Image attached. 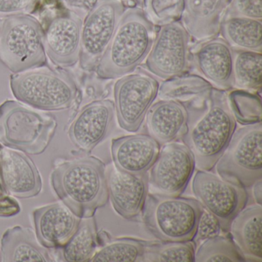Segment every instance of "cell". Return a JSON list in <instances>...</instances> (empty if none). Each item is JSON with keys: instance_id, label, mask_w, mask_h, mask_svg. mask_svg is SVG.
I'll list each match as a JSON object with an SVG mask.
<instances>
[{"instance_id": "83f0119b", "label": "cell", "mask_w": 262, "mask_h": 262, "mask_svg": "<svg viewBox=\"0 0 262 262\" xmlns=\"http://www.w3.org/2000/svg\"><path fill=\"white\" fill-rule=\"evenodd\" d=\"M96 219L93 217L81 219L76 232L62 248L66 261H90L99 248Z\"/></svg>"}, {"instance_id": "1f68e13d", "label": "cell", "mask_w": 262, "mask_h": 262, "mask_svg": "<svg viewBox=\"0 0 262 262\" xmlns=\"http://www.w3.org/2000/svg\"><path fill=\"white\" fill-rule=\"evenodd\" d=\"M227 99L236 122L242 125L261 122L260 94L236 90L227 94Z\"/></svg>"}, {"instance_id": "7a4b0ae2", "label": "cell", "mask_w": 262, "mask_h": 262, "mask_svg": "<svg viewBox=\"0 0 262 262\" xmlns=\"http://www.w3.org/2000/svg\"><path fill=\"white\" fill-rule=\"evenodd\" d=\"M50 181L61 202L81 219L93 217L108 202L106 166L95 156L62 161Z\"/></svg>"}, {"instance_id": "4fadbf2b", "label": "cell", "mask_w": 262, "mask_h": 262, "mask_svg": "<svg viewBox=\"0 0 262 262\" xmlns=\"http://www.w3.org/2000/svg\"><path fill=\"white\" fill-rule=\"evenodd\" d=\"M196 168L191 150L184 143L169 142L161 147L149 170L148 181L159 193L179 196L183 194Z\"/></svg>"}, {"instance_id": "2e32d148", "label": "cell", "mask_w": 262, "mask_h": 262, "mask_svg": "<svg viewBox=\"0 0 262 262\" xmlns=\"http://www.w3.org/2000/svg\"><path fill=\"white\" fill-rule=\"evenodd\" d=\"M83 19L75 13L57 16L44 33L46 54L54 65L62 68L79 62Z\"/></svg>"}, {"instance_id": "5b68a950", "label": "cell", "mask_w": 262, "mask_h": 262, "mask_svg": "<svg viewBox=\"0 0 262 262\" xmlns=\"http://www.w3.org/2000/svg\"><path fill=\"white\" fill-rule=\"evenodd\" d=\"M10 89L19 102L40 111L67 110L79 94L70 73L44 67L12 75Z\"/></svg>"}, {"instance_id": "8992f818", "label": "cell", "mask_w": 262, "mask_h": 262, "mask_svg": "<svg viewBox=\"0 0 262 262\" xmlns=\"http://www.w3.org/2000/svg\"><path fill=\"white\" fill-rule=\"evenodd\" d=\"M202 211L196 199L159 192L148 194L142 214L147 229L161 242H187L194 238Z\"/></svg>"}, {"instance_id": "ac0fdd59", "label": "cell", "mask_w": 262, "mask_h": 262, "mask_svg": "<svg viewBox=\"0 0 262 262\" xmlns=\"http://www.w3.org/2000/svg\"><path fill=\"white\" fill-rule=\"evenodd\" d=\"M106 177L108 199L116 213L126 220L139 217L148 194V172L133 174L110 167Z\"/></svg>"}, {"instance_id": "8fae6325", "label": "cell", "mask_w": 262, "mask_h": 262, "mask_svg": "<svg viewBox=\"0 0 262 262\" xmlns=\"http://www.w3.org/2000/svg\"><path fill=\"white\" fill-rule=\"evenodd\" d=\"M125 8L121 0H98L82 23L79 63L96 70L116 33Z\"/></svg>"}, {"instance_id": "52a82bcc", "label": "cell", "mask_w": 262, "mask_h": 262, "mask_svg": "<svg viewBox=\"0 0 262 262\" xmlns=\"http://www.w3.org/2000/svg\"><path fill=\"white\" fill-rule=\"evenodd\" d=\"M44 31L29 14L6 18L0 25V62L10 71L22 73L47 63Z\"/></svg>"}, {"instance_id": "44dd1931", "label": "cell", "mask_w": 262, "mask_h": 262, "mask_svg": "<svg viewBox=\"0 0 262 262\" xmlns=\"http://www.w3.org/2000/svg\"><path fill=\"white\" fill-rule=\"evenodd\" d=\"M145 120L148 135L162 146L182 140L188 129V110L182 102L161 99L150 107Z\"/></svg>"}, {"instance_id": "484cf974", "label": "cell", "mask_w": 262, "mask_h": 262, "mask_svg": "<svg viewBox=\"0 0 262 262\" xmlns=\"http://www.w3.org/2000/svg\"><path fill=\"white\" fill-rule=\"evenodd\" d=\"M214 87L202 76L185 74L165 79L159 85L158 96L161 99L187 104L207 97Z\"/></svg>"}, {"instance_id": "e575fe53", "label": "cell", "mask_w": 262, "mask_h": 262, "mask_svg": "<svg viewBox=\"0 0 262 262\" xmlns=\"http://www.w3.org/2000/svg\"><path fill=\"white\" fill-rule=\"evenodd\" d=\"M221 225L217 219L214 215L202 208V213L198 222L193 242L196 246L204 241L220 234Z\"/></svg>"}, {"instance_id": "4316f807", "label": "cell", "mask_w": 262, "mask_h": 262, "mask_svg": "<svg viewBox=\"0 0 262 262\" xmlns=\"http://www.w3.org/2000/svg\"><path fill=\"white\" fill-rule=\"evenodd\" d=\"M233 88L260 94L262 82L261 53L234 50Z\"/></svg>"}, {"instance_id": "7c38bea8", "label": "cell", "mask_w": 262, "mask_h": 262, "mask_svg": "<svg viewBox=\"0 0 262 262\" xmlns=\"http://www.w3.org/2000/svg\"><path fill=\"white\" fill-rule=\"evenodd\" d=\"M190 39L181 21L159 27L146 58L150 73L164 80L188 73L191 64Z\"/></svg>"}, {"instance_id": "3957f363", "label": "cell", "mask_w": 262, "mask_h": 262, "mask_svg": "<svg viewBox=\"0 0 262 262\" xmlns=\"http://www.w3.org/2000/svg\"><path fill=\"white\" fill-rule=\"evenodd\" d=\"M156 27L142 9L125 10L111 42L96 68L98 77L115 79L133 73L146 59L156 38Z\"/></svg>"}, {"instance_id": "277c9868", "label": "cell", "mask_w": 262, "mask_h": 262, "mask_svg": "<svg viewBox=\"0 0 262 262\" xmlns=\"http://www.w3.org/2000/svg\"><path fill=\"white\" fill-rule=\"evenodd\" d=\"M56 128L54 116L19 101L7 100L0 106V144L7 148L32 156L42 154Z\"/></svg>"}, {"instance_id": "ba28073f", "label": "cell", "mask_w": 262, "mask_h": 262, "mask_svg": "<svg viewBox=\"0 0 262 262\" xmlns=\"http://www.w3.org/2000/svg\"><path fill=\"white\" fill-rule=\"evenodd\" d=\"M215 166L220 177L245 188L261 179V122L235 130Z\"/></svg>"}, {"instance_id": "d6a6232c", "label": "cell", "mask_w": 262, "mask_h": 262, "mask_svg": "<svg viewBox=\"0 0 262 262\" xmlns=\"http://www.w3.org/2000/svg\"><path fill=\"white\" fill-rule=\"evenodd\" d=\"M142 11L155 27H162L181 21L184 0H143Z\"/></svg>"}, {"instance_id": "7402d4cb", "label": "cell", "mask_w": 262, "mask_h": 262, "mask_svg": "<svg viewBox=\"0 0 262 262\" xmlns=\"http://www.w3.org/2000/svg\"><path fill=\"white\" fill-rule=\"evenodd\" d=\"M229 2L230 0H184L181 22L191 38L198 42L216 37Z\"/></svg>"}, {"instance_id": "74e56055", "label": "cell", "mask_w": 262, "mask_h": 262, "mask_svg": "<svg viewBox=\"0 0 262 262\" xmlns=\"http://www.w3.org/2000/svg\"><path fill=\"white\" fill-rule=\"evenodd\" d=\"M0 25H1V19H0Z\"/></svg>"}, {"instance_id": "6da1fadb", "label": "cell", "mask_w": 262, "mask_h": 262, "mask_svg": "<svg viewBox=\"0 0 262 262\" xmlns=\"http://www.w3.org/2000/svg\"><path fill=\"white\" fill-rule=\"evenodd\" d=\"M184 105L188 110V129L181 141L192 152L196 168L211 171L236 130L226 93L213 88L207 97Z\"/></svg>"}, {"instance_id": "5bb4252c", "label": "cell", "mask_w": 262, "mask_h": 262, "mask_svg": "<svg viewBox=\"0 0 262 262\" xmlns=\"http://www.w3.org/2000/svg\"><path fill=\"white\" fill-rule=\"evenodd\" d=\"M115 117L113 101H93L85 105L75 116L69 128V138L78 149L90 153L113 132Z\"/></svg>"}, {"instance_id": "ffe728a7", "label": "cell", "mask_w": 262, "mask_h": 262, "mask_svg": "<svg viewBox=\"0 0 262 262\" xmlns=\"http://www.w3.org/2000/svg\"><path fill=\"white\" fill-rule=\"evenodd\" d=\"M160 149V144L147 134L129 135L112 141L111 154L115 168L129 174L148 172Z\"/></svg>"}, {"instance_id": "836d02e7", "label": "cell", "mask_w": 262, "mask_h": 262, "mask_svg": "<svg viewBox=\"0 0 262 262\" xmlns=\"http://www.w3.org/2000/svg\"><path fill=\"white\" fill-rule=\"evenodd\" d=\"M244 17L262 19L261 0H230L224 19Z\"/></svg>"}, {"instance_id": "8d00e7d4", "label": "cell", "mask_w": 262, "mask_h": 262, "mask_svg": "<svg viewBox=\"0 0 262 262\" xmlns=\"http://www.w3.org/2000/svg\"><path fill=\"white\" fill-rule=\"evenodd\" d=\"M261 179H259L257 182H254L253 187V196H254L255 203L261 205L262 199V187Z\"/></svg>"}, {"instance_id": "603a6c76", "label": "cell", "mask_w": 262, "mask_h": 262, "mask_svg": "<svg viewBox=\"0 0 262 262\" xmlns=\"http://www.w3.org/2000/svg\"><path fill=\"white\" fill-rule=\"evenodd\" d=\"M262 207L245 206L231 222V237L246 261H262Z\"/></svg>"}, {"instance_id": "d4e9b609", "label": "cell", "mask_w": 262, "mask_h": 262, "mask_svg": "<svg viewBox=\"0 0 262 262\" xmlns=\"http://www.w3.org/2000/svg\"><path fill=\"white\" fill-rule=\"evenodd\" d=\"M219 33L234 50L261 53V20L244 17L226 18L222 20Z\"/></svg>"}, {"instance_id": "4dcf8cb0", "label": "cell", "mask_w": 262, "mask_h": 262, "mask_svg": "<svg viewBox=\"0 0 262 262\" xmlns=\"http://www.w3.org/2000/svg\"><path fill=\"white\" fill-rule=\"evenodd\" d=\"M196 262L245 261L235 244L228 235L214 236L204 241L196 248Z\"/></svg>"}, {"instance_id": "cb8c5ba5", "label": "cell", "mask_w": 262, "mask_h": 262, "mask_svg": "<svg viewBox=\"0 0 262 262\" xmlns=\"http://www.w3.org/2000/svg\"><path fill=\"white\" fill-rule=\"evenodd\" d=\"M3 262H50L54 259L30 228L16 225L8 228L0 241Z\"/></svg>"}, {"instance_id": "9c48e42d", "label": "cell", "mask_w": 262, "mask_h": 262, "mask_svg": "<svg viewBox=\"0 0 262 262\" xmlns=\"http://www.w3.org/2000/svg\"><path fill=\"white\" fill-rule=\"evenodd\" d=\"M159 88L157 79L142 70L119 78L114 85L113 102L121 128L128 133L140 129Z\"/></svg>"}, {"instance_id": "30bf717a", "label": "cell", "mask_w": 262, "mask_h": 262, "mask_svg": "<svg viewBox=\"0 0 262 262\" xmlns=\"http://www.w3.org/2000/svg\"><path fill=\"white\" fill-rule=\"evenodd\" d=\"M193 193L202 208L219 221L221 229L228 234L231 222L246 206V189L210 171L198 169L191 184Z\"/></svg>"}, {"instance_id": "9a60e30c", "label": "cell", "mask_w": 262, "mask_h": 262, "mask_svg": "<svg viewBox=\"0 0 262 262\" xmlns=\"http://www.w3.org/2000/svg\"><path fill=\"white\" fill-rule=\"evenodd\" d=\"M0 186L10 197L31 199L42 191V177L27 155L0 147Z\"/></svg>"}, {"instance_id": "f546056e", "label": "cell", "mask_w": 262, "mask_h": 262, "mask_svg": "<svg viewBox=\"0 0 262 262\" xmlns=\"http://www.w3.org/2000/svg\"><path fill=\"white\" fill-rule=\"evenodd\" d=\"M195 244L187 242H148L144 252L146 262H194Z\"/></svg>"}, {"instance_id": "d590c367", "label": "cell", "mask_w": 262, "mask_h": 262, "mask_svg": "<svg viewBox=\"0 0 262 262\" xmlns=\"http://www.w3.org/2000/svg\"><path fill=\"white\" fill-rule=\"evenodd\" d=\"M36 0H0V19L29 14L33 11Z\"/></svg>"}, {"instance_id": "e0dca14e", "label": "cell", "mask_w": 262, "mask_h": 262, "mask_svg": "<svg viewBox=\"0 0 262 262\" xmlns=\"http://www.w3.org/2000/svg\"><path fill=\"white\" fill-rule=\"evenodd\" d=\"M234 51L221 37L199 42L191 54V64L204 79L217 90L233 88Z\"/></svg>"}, {"instance_id": "f1b7e54d", "label": "cell", "mask_w": 262, "mask_h": 262, "mask_svg": "<svg viewBox=\"0 0 262 262\" xmlns=\"http://www.w3.org/2000/svg\"><path fill=\"white\" fill-rule=\"evenodd\" d=\"M148 241L133 237L112 239L99 247L91 262H139L143 260Z\"/></svg>"}, {"instance_id": "d6986e66", "label": "cell", "mask_w": 262, "mask_h": 262, "mask_svg": "<svg viewBox=\"0 0 262 262\" xmlns=\"http://www.w3.org/2000/svg\"><path fill=\"white\" fill-rule=\"evenodd\" d=\"M35 233L47 248H62L71 238L81 222L62 202L36 208L33 212Z\"/></svg>"}]
</instances>
